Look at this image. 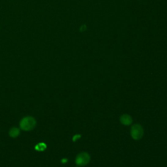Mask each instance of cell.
Instances as JSON below:
<instances>
[{
  "mask_svg": "<svg viewBox=\"0 0 167 167\" xmlns=\"http://www.w3.org/2000/svg\"><path fill=\"white\" fill-rule=\"evenodd\" d=\"M36 125V121L32 117H25L21 120L20 126L24 131H31Z\"/></svg>",
  "mask_w": 167,
  "mask_h": 167,
  "instance_id": "1",
  "label": "cell"
},
{
  "mask_svg": "<svg viewBox=\"0 0 167 167\" xmlns=\"http://www.w3.org/2000/svg\"><path fill=\"white\" fill-rule=\"evenodd\" d=\"M132 138L135 140H140L144 135V130L139 124H135L132 127L131 130Z\"/></svg>",
  "mask_w": 167,
  "mask_h": 167,
  "instance_id": "2",
  "label": "cell"
},
{
  "mask_svg": "<svg viewBox=\"0 0 167 167\" xmlns=\"http://www.w3.org/2000/svg\"><path fill=\"white\" fill-rule=\"evenodd\" d=\"M90 157L86 152L78 154L76 158V163L79 166L86 165L90 162Z\"/></svg>",
  "mask_w": 167,
  "mask_h": 167,
  "instance_id": "3",
  "label": "cell"
},
{
  "mask_svg": "<svg viewBox=\"0 0 167 167\" xmlns=\"http://www.w3.org/2000/svg\"><path fill=\"white\" fill-rule=\"evenodd\" d=\"M120 121L122 124H124L125 125H129L132 124V117L129 115L124 114L121 116Z\"/></svg>",
  "mask_w": 167,
  "mask_h": 167,
  "instance_id": "4",
  "label": "cell"
},
{
  "mask_svg": "<svg viewBox=\"0 0 167 167\" xmlns=\"http://www.w3.org/2000/svg\"><path fill=\"white\" fill-rule=\"evenodd\" d=\"M20 134V130L17 128H15V127H13L9 131V135L11 136L13 138H15V137H17Z\"/></svg>",
  "mask_w": 167,
  "mask_h": 167,
  "instance_id": "5",
  "label": "cell"
},
{
  "mask_svg": "<svg viewBox=\"0 0 167 167\" xmlns=\"http://www.w3.org/2000/svg\"><path fill=\"white\" fill-rule=\"evenodd\" d=\"M35 148L37 150L42 151L46 148V145L44 143H40V144H39L37 146H36Z\"/></svg>",
  "mask_w": 167,
  "mask_h": 167,
  "instance_id": "6",
  "label": "cell"
}]
</instances>
